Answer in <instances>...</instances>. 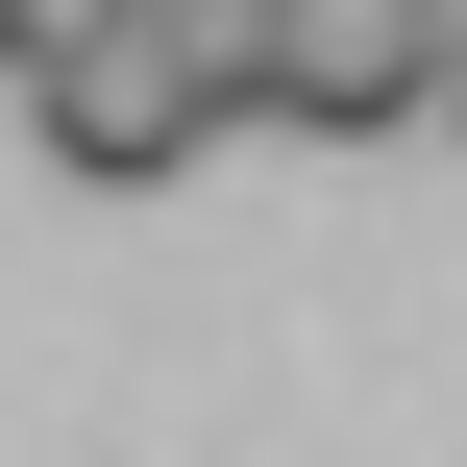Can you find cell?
<instances>
[{
	"label": "cell",
	"instance_id": "3957f363",
	"mask_svg": "<svg viewBox=\"0 0 467 467\" xmlns=\"http://www.w3.org/2000/svg\"><path fill=\"white\" fill-rule=\"evenodd\" d=\"M25 25H49V0H0V74H25Z\"/></svg>",
	"mask_w": 467,
	"mask_h": 467
},
{
	"label": "cell",
	"instance_id": "6da1fadb",
	"mask_svg": "<svg viewBox=\"0 0 467 467\" xmlns=\"http://www.w3.org/2000/svg\"><path fill=\"white\" fill-rule=\"evenodd\" d=\"M222 123H246V25H222V0H49V25H25V148H49V172L148 197V172H197Z\"/></svg>",
	"mask_w": 467,
	"mask_h": 467
},
{
	"label": "cell",
	"instance_id": "7a4b0ae2",
	"mask_svg": "<svg viewBox=\"0 0 467 467\" xmlns=\"http://www.w3.org/2000/svg\"><path fill=\"white\" fill-rule=\"evenodd\" d=\"M246 123H296V148L443 123V0H246Z\"/></svg>",
	"mask_w": 467,
	"mask_h": 467
}]
</instances>
